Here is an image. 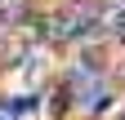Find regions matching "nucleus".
I'll list each match as a JSON object with an SVG mask.
<instances>
[{
	"instance_id": "2",
	"label": "nucleus",
	"mask_w": 125,
	"mask_h": 120,
	"mask_svg": "<svg viewBox=\"0 0 125 120\" xmlns=\"http://www.w3.org/2000/svg\"><path fill=\"white\" fill-rule=\"evenodd\" d=\"M98 27H107V31L125 44V0H107L98 9Z\"/></svg>"
},
{
	"instance_id": "3",
	"label": "nucleus",
	"mask_w": 125,
	"mask_h": 120,
	"mask_svg": "<svg viewBox=\"0 0 125 120\" xmlns=\"http://www.w3.org/2000/svg\"><path fill=\"white\" fill-rule=\"evenodd\" d=\"M0 120H18V107H13V98H0Z\"/></svg>"
},
{
	"instance_id": "4",
	"label": "nucleus",
	"mask_w": 125,
	"mask_h": 120,
	"mask_svg": "<svg viewBox=\"0 0 125 120\" xmlns=\"http://www.w3.org/2000/svg\"><path fill=\"white\" fill-rule=\"evenodd\" d=\"M121 120H125V116H121Z\"/></svg>"
},
{
	"instance_id": "1",
	"label": "nucleus",
	"mask_w": 125,
	"mask_h": 120,
	"mask_svg": "<svg viewBox=\"0 0 125 120\" xmlns=\"http://www.w3.org/2000/svg\"><path fill=\"white\" fill-rule=\"evenodd\" d=\"M94 27H98V5H67L58 13V18H49L45 22V31H49L54 40H81V36H89Z\"/></svg>"
}]
</instances>
